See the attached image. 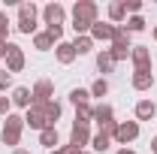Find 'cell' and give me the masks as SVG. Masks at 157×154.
<instances>
[{
  "label": "cell",
  "mask_w": 157,
  "mask_h": 154,
  "mask_svg": "<svg viewBox=\"0 0 157 154\" xmlns=\"http://www.w3.org/2000/svg\"><path fill=\"white\" fill-rule=\"evenodd\" d=\"M97 3L94 0H78L76 6H73V30H76L78 37H85L94 24H97Z\"/></svg>",
  "instance_id": "obj_1"
},
{
  "label": "cell",
  "mask_w": 157,
  "mask_h": 154,
  "mask_svg": "<svg viewBox=\"0 0 157 154\" xmlns=\"http://www.w3.org/2000/svg\"><path fill=\"white\" fill-rule=\"evenodd\" d=\"M21 130H24V118L21 115H6V121H3V142L6 145H18V139H21Z\"/></svg>",
  "instance_id": "obj_2"
},
{
  "label": "cell",
  "mask_w": 157,
  "mask_h": 154,
  "mask_svg": "<svg viewBox=\"0 0 157 154\" xmlns=\"http://www.w3.org/2000/svg\"><path fill=\"white\" fill-rule=\"evenodd\" d=\"M130 48H133V45H130V33H127L124 27H115V37H112V58H115V64L127 58Z\"/></svg>",
  "instance_id": "obj_3"
},
{
  "label": "cell",
  "mask_w": 157,
  "mask_h": 154,
  "mask_svg": "<svg viewBox=\"0 0 157 154\" xmlns=\"http://www.w3.org/2000/svg\"><path fill=\"white\" fill-rule=\"evenodd\" d=\"M3 58H6V70L9 73H21L24 70V52H21V45L6 42L3 45Z\"/></svg>",
  "instance_id": "obj_4"
},
{
  "label": "cell",
  "mask_w": 157,
  "mask_h": 154,
  "mask_svg": "<svg viewBox=\"0 0 157 154\" xmlns=\"http://www.w3.org/2000/svg\"><path fill=\"white\" fill-rule=\"evenodd\" d=\"M94 121L100 124V133H115L118 121H115V112H112V106H94Z\"/></svg>",
  "instance_id": "obj_5"
},
{
  "label": "cell",
  "mask_w": 157,
  "mask_h": 154,
  "mask_svg": "<svg viewBox=\"0 0 157 154\" xmlns=\"http://www.w3.org/2000/svg\"><path fill=\"white\" fill-rule=\"evenodd\" d=\"M18 30L21 33H33L36 30V6L33 3H21L18 6Z\"/></svg>",
  "instance_id": "obj_6"
},
{
  "label": "cell",
  "mask_w": 157,
  "mask_h": 154,
  "mask_svg": "<svg viewBox=\"0 0 157 154\" xmlns=\"http://www.w3.org/2000/svg\"><path fill=\"white\" fill-rule=\"evenodd\" d=\"M24 124H27L30 130H45V127H52V124H48V115H45V106H30L27 115H24Z\"/></svg>",
  "instance_id": "obj_7"
},
{
  "label": "cell",
  "mask_w": 157,
  "mask_h": 154,
  "mask_svg": "<svg viewBox=\"0 0 157 154\" xmlns=\"http://www.w3.org/2000/svg\"><path fill=\"white\" fill-rule=\"evenodd\" d=\"M136 136H139V124L136 121H121V124L115 127V133H112V139L121 142V145H127V142H133Z\"/></svg>",
  "instance_id": "obj_8"
},
{
  "label": "cell",
  "mask_w": 157,
  "mask_h": 154,
  "mask_svg": "<svg viewBox=\"0 0 157 154\" xmlns=\"http://www.w3.org/2000/svg\"><path fill=\"white\" fill-rule=\"evenodd\" d=\"M33 106H45V103H52V94H55V85L48 82V79H39L36 85H33Z\"/></svg>",
  "instance_id": "obj_9"
},
{
  "label": "cell",
  "mask_w": 157,
  "mask_h": 154,
  "mask_svg": "<svg viewBox=\"0 0 157 154\" xmlns=\"http://www.w3.org/2000/svg\"><path fill=\"white\" fill-rule=\"evenodd\" d=\"M42 18L48 27H63V18H67V9L60 6V3H48L45 9H42Z\"/></svg>",
  "instance_id": "obj_10"
},
{
  "label": "cell",
  "mask_w": 157,
  "mask_h": 154,
  "mask_svg": "<svg viewBox=\"0 0 157 154\" xmlns=\"http://www.w3.org/2000/svg\"><path fill=\"white\" fill-rule=\"evenodd\" d=\"M130 60H133L136 70H151V52L145 45H133L130 48Z\"/></svg>",
  "instance_id": "obj_11"
},
{
  "label": "cell",
  "mask_w": 157,
  "mask_h": 154,
  "mask_svg": "<svg viewBox=\"0 0 157 154\" xmlns=\"http://www.w3.org/2000/svg\"><path fill=\"white\" fill-rule=\"evenodd\" d=\"M88 142H91V130H88V124H73V133H70V145L82 148V145H88Z\"/></svg>",
  "instance_id": "obj_12"
},
{
  "label": "cell",
  "mask_w": 157,
  "mask_h": 154,
  "mask_svg": "<svg viewBox=\"0 0 157 154\" xmlns=\"http://www.w3.org/2000/svg\"><path fill=\"white\" fill-rule=\"evenodd\" d=\"M9 100H12V106H21V109H30V106H33V94H30V88H15Z\"/></svg>",
  "instance_id": "obj_13"
},
{
  "label": "cell",
  "mask_w": 157,
  "mask_h": 154,
  "mask_svg": "<svg viewBox=\"0 0 157 154\" xmlns=\"http://www.w3.org/2000/svg\"><path fill=\"white\" fill-rule=\"evenodd\" d=\"M151 85H154L151 70H136V73H133V88H136V91H148Z\"/></svg>",
  "instance_id": "obj_14"
},
{
  "label": "cell",
  "mask_w": 157,
  "mask_h": 154,
  "mask_svg": "<svg viewBox=\"0 0 157 154\" xmlns=\"http://www.w3.org/2000/svg\"><path fill=\"white\" fill-rule=\"evenodd\" d=\"M115 37V24H103L97 21L94 27H91V39H112Z\"/></svg>",
  "instance_id": "obj_15"
},
{
  "label": "cell",
  "mask_w": 157,
  "mask_h": 154,
  "mask_svg": "<svg viewBox=\"0 0 157 154\" xmlns=\"http://www.w3.org/2000/svg\"><path fill=\"white\" fill-rule=\"evenodd\" d=\"M154 115H157V106L151 103V100H142V103H136V118H139V121H151Z\"/></svg>",
  "instance_id": "obj_16"
},
{
  "label": "cell",
  "mask_w": 157,
  "mask_h": 154,
  "mask_svg": "<svg viewBox=\"0 0 157 154\" xmlns=\"http://www.w3.org/2000/svg\"><path fill=\"white\" fill-rule=\"evenodd\" d=\"M58 60L60 64H73L76 60V48H73V42H58Z\"/></svg>",
  "instance_id": "obj_17"
},
{
  "label": "cell",
  "mask_w": 157,
  "mask_h": 154,
  "mask_svg": "<svg viewBox=\"0 0 157 154\" xmlns=\"http://www.w3.org/2000/svg\"><path fill=\"white\" fill-rule=\"evenodd\" d=\"M39 145H45V148H52V151H55V145H58V130H55V127L39 130Z\"/></svg>",
  "instance_id": "obj_18"
},
{
  "label": "cell",
  "mask_w": 157,
  "mask_h": 154,
  "mask_svg": "<svg viewBox=\"0 0 157 154\" xmlns=\"http://www.w3.org/2000/svg\"><path fill=\"white\" fill-rule=\"evenodd\" d=\"M97 67H100V73H112V70H115L112 52H100V55H97Z\"/></svg>",
  "instance_id": "obj_19"
},
{
  "label": "cell",
  "mask_w": 157,
  "mask_h": 154,
  "mask_svg": "<svg viewBox=\"0 0 157 154\" xmlns=\"http://www.w3.org/2000/svg\"><path fill=\"white\" fill-rule=\"evenodd\" d=\"M52 45H55V39H52V33H48V30H45V33H36V37H33V48H39V52H48Z\"/></svg>",
  "instance_id": "obj_20"
},
{
  "label": "cell",
  "mask_w": 157,
  "mask_h": 154,
  "mask_svg": "<svg viewBox=\"0 0 157 154\" xmlns=\"http://www.w3.org/2000/svg\"><path fill=\"white\" fill-rule=\"evenodd\" d=\"M94 118V109H91V103H85V106H76V124H88Z\"/></svg>",
  "instance_id": "obj_21"
},
{
  "label": "cell",
  "mask_w": 157,
  "mask_h": 154,
  "mask_svg": "<svg viewBox=\"0 0 157 154\" xmlns=\"http://www.w3.org/2000/svg\"><path fill=\"white\" fill-rule=\"evenodd\" d=\"M91 145H94V151H106V148L112 145V136L109 133H97L94 139H91Z\"/></svg>",
  "instance_id": "obj_22"
},
{
  "label": "cell",
  "mask_w": 157,
  "mask_h": 154,
  "mask_svg": "<svg viewBox=\"0 0 157 154\" xmlns=\"http://www.w3.org/2000/svg\"><path fill=\"white\" fill-rule=\"evenodd\" d=\"M91 45H94V39L88 37H76V42H73V48H76V55H85V52H91Z\"/></svg>",
  "instance_id": "obj_23"
},
{
  "label": "cell",
  "mask_w": 157,
  "mask_h": 154,
  "mask_svg": "<svg viewBox=\"0 0 157 154\" xmlns=\"http://www.w3.org/2000/svg\"><path fill=\"white\" fill-rule=\"evenodd\" d=\"M124 15H127L124 0H118V3H112V6H109V18H112V21H124Z\"/></svg>",
  "instance_id": "obj_24"
},
{
  "label": "cell",
  "mask_w": 157,
  "mask_h": 154,
  "mask_svg": "<svg viewBox=\"0 0 157 154\" xmlns=\"http://www.w3.org/2000/svg\"><path fill=\"white\" fill-rule=\"evenodd\" d=\"M124 30H127V33H136V30H145V18H142V15H133V18H130L127 24H124Z\"/></svg>",
  "instance_id": "obj_25"
},
{
  "label": "cell",
  "mask_w": 157,
  "mask_h": 154,
  "mask_svg": "<svg viewBox=\"0 0 157 154\" xmlns=\"http://www.w3.org/2000/svg\"><path fill=\"white\" fill-rule=\"evenodd\" d=\"M106 94H109V82L106 79H97L91 85V97H106Z\"/></svg>",
  "instance_id": "obj_26"
},
{
  "label": "cell",
  "mask_w": 157,
  "mask_h": 154,
  "mask_svg": "<svg viewBox=\"0 0 157 154\" xmlns=\"http://www.w3.org/2000/svg\"><path fill=\"white\" fill-rule=\"evenodd\" d=\"M45 115H48V124L55 127V121L60 118V106L55 103V100H52V103H45Z\"/></svg>",
  "instance_id": "obj_27"
},
{
  "label": "cell",
  "mask_w": 157,
  "mask_h": 154,
  "mask_svg": "<svg viewBox=\"0 0 157 154\" xmlns=\"http://www.w3.org/2000/svg\"><path fill=\"white\" fill-rule=\"evenodd\" d=\"M70 100H73V106H85V103L91 100V94H88V91H82V88H76V91L70 94Z\"/></svg>",
  "instance_id": "obj_28"
},
{
  "label": "cell",
  "mask_w": 157,
  "mask_h": 154,
  "mask_svg": "<svg viewBox=\"0 0 157 154\" xmlns=\"http://www.w3.org/2000/svg\"><path fill=\"white\" fill-rule=\"evenodd\" d=\"M6 37H9V18L6 12H0V45H6Z\"/></svg>",
  "instance_id": "obj_29"
},
{
  "label": "cell",
  "mask_w": 157,
  "mask_h": 154,
  "mask_svg": "<svg viewBox=\"0 0 157 154\" xmlns=\"http://www.w3.org/2000/svg\"><path fill=\"white\" fill-rule=\"evenodd\" d=\"M9 85H12V73L9 70H0V91H6Z\"/></svg>",
  "instance_id": "obj_30"
},
{
  "label": "cell",
  "mask_w": 157,
  "mask_h": 154,
  "mask_svg": "<svg viewBox=\"0 0 157 154\" xmlns=\"http://www.w3.org/2000/svg\"><path fill=\"white\" fill-rule=\"evenodd\" d=\"M9 109H12V100L9 97H0V115H9Z\"/></svg>",
  "instance_id": "obj_31"
},
{
  "label": "cell",
  "mask_w": 157,
  "mask_h": 154,
  "mask_svg": "<svg viewBox=\"0 0 157 154\" xmlns=\"http://www.w3.org/2000/svg\"><path fill=\"white\" fill-rule=\"evenodd\" d=\"M124 9H127V12H139L142 3H139V0H124Z\"/></svg>",
  "instance_id": "obj_32"
},
{
  "label": "cell",
  "mask_w": 157,
  "mask_h": 154,
  "mask_svg": "<svg viewBox=\"0 0 157 154\" xmlns=\"http://www.w3.org/2000/svg\"><path fill=\"white\" fill-rule=\"evenodd\" d=\"M63 154H82V148H76V145H67V148H63Z\"/></svg>",
  "instance_id": "obj_33"
},
{
  "label": "cell",
  "mask_w": 157,
  "mask_h": 154,
  "mask_svg": "<svg viewBox=\"0 0 157 154\" xmlns=\"http://www.w3.org/2000/svg\"><path fill=\"white\" fill-rule=\"evenodd\" d=\"M118 154H136V151H133V148H121Z\"/></svg>",
  "instance_id": "obj_34"
},
{
  "label": "cell",
  "mask_w": 157,
  "mask_h": 154,
  "mask_svg": "<svg viewBox=\"0 0 157 154\" xmlns=\"http://www.w3.org/2000/svg\"><path fill=\"white\" fill-rule=\"evenodd\" d=\"M151 151L157 154V136H154V139H151Z\"/></svg>",
  "instance_id": "obj_35"
},
{
  "label": "cell",
  "mask_w": 157,
  "mask_h": 154,
  "mask_svg": "<svg viewBox=\"0 0 157 154\" xmlns=\"http://www.w3.org/2000/svg\"><path fill=\"white\" fill-rule=\"evenodd\" d=\"M12 154H30V151H24V148H15V151H12Z\"/></svg>",
  "instance_id": "obj_36"
},
{
  "label": "cell",
  "mask_w": 157,
  "mask_h": 154,
  "mask_svg": "<svg viewBox=\"0 0 157 154\" xmlns=\"http://www.w3.org/2000/svg\"><path fill=\"white\" fill-rule=\"evenodd\" d=\"M48 154H63V148H55V151H48Z\"/></svg>",
  "instance_id": "obj_37"
},
{
  "label": "cell",
  "mask_w": 157,
  "mask_h": 154,
  "mask_svg": "<svg viewBox=\"0 0 157 154\" xmlns=\"http://www.w3.org/2000/svg\"><path fill=\"white\" fill-rule=\"evenodd\" d=\"M0 58H3V45H0Z\"/></svg>",
  "instance_id": "obj_38"
},
{
  "label": "cell",
  "mask_w": 157,
  "mask_h": 154,
  "mask_svg": "<svg viewBox=\"0 0 157 154\" xmlns=\"http://www.w3.org/2000/svg\"><path fill=\"white\" fill-rule=\"evenodd\" d=\"M154 39H157V27H154Z\"/></svg>",
  "instance_id": "obj_39"
},
{
  "label": "cell",
  "mask_w": 157,
  "mask_h": 154,
  "mask_svg": "<svg viewBox=\"0 0 157 154\" xmlns=\"http://www.w3.org/2000/svg\"><path fill=\"white\" fill-rule=\"evenodd\" d=\"M82 154H88V151H82Z\"/></svg>",
  "instance_id": "obj_40"
}]
</instances>
